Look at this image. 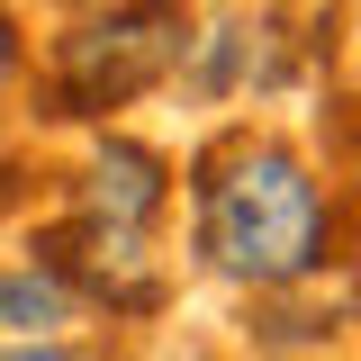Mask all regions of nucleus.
<instances>
[{"instance_id": "0eeeda50", "label": "nucleus", "mask_w": 361, "mask_h": 361, "mask_svg": "<svg viewBox=\"0 0 361 361\" xmlns=\"http://www.w3.org/2000/svg\"><path fill=\"white\" fill-rule=\"evenodd\" d=\"M18 63H27V45H18V18H9V0H0V109H9V90H18Z\"/></svg>"}, {"instance_id": "423d86ee", "label": "nucleus", "mask_w": 361, "mask_h": 361, "mask_svg": "<svg viewBox=\"0 0 361 361\" xmlns=\"http://www.w3.org/2000/svg\"><path fill=\"white\" fill-rule=\"evenodd\" d=\"M63 325H82V289L54 262L27 253V262L0 271V334H18V343H63Z\"/></svg>"}, {"instance_id": "9d476101", "label": "nucleus", "mask_w": 361, "mask_h": 361, "mask_svg": "<svg viewBox=\"0 0 361 361\" xmlns=\"http://www.w3.org/2000/svg\"><path fill=\"white\" fill-rule=\"evenodd\" d=\"M0 180H9V172H0ZM0 199H9V190H0Z\"/></svg>"}, {"instance_id": "9b49d317", "label": "nucleus", "mask_w": 361, "mask_h": 361, "mask_svg": "<svg viewBox=\"0 0 361 361\" xmlns=\"http://www.w3.org/2000/svg\"><path fill=\"white\" fill-rule=\"evenodd\" d=\"M353 307H361V298H353Z\"/></svg>"}, {"instance_id": "f03ea898", "label": "nucleus", "mask_w": 361, "mask_h": 361, "mask_svg": "<svg viewBox=\"0 0 361 361\" xmlns=\"http://www.w3.org/2000/svg\"><path fill=\"white\" fill-rule=\"evenodd\" d=\"M190 45H199V9L190 0H109V9H90L45 54V118H63V127L118 118L127 99L190 73Z\"/></svg>"}, {"instance_id": "20e7f679", "label": "nucleus", "mask_w": 361, "mask_h": 361, "mask_svg": "<svg viewBox=\"0 0 361 361\" xmlns=\"http://www.w3.org/2000/svg\"><path fill=\"white\" fill-rule=\"evenodd\" d=\"M190 82L208 90V99H271L280 82H298V45H289V18L280 9H226L199 27L190 45Z\"/></svg>"}, {"instance_id": "6e6552de", "label": "nucleus", "mask_w": 361, "mask_h": 361, "mask_svg": "<svg viewBox=\"0 0 361 361\" xmlns=\"http://www.w3.org/2000/svg\"><path fill=\"white\" fill-rule=\"evenodd\" d=\"M0 361H82V353H73V343H9Z\"/></svg>"}, {"instance_id": "f257e3e1", "label": "nucleus", "mask_w": 361, "mask_h": 361, "mask_svg": "<svg viewBox=\"0 0 361 361\" xmlns=\"http://www.w3.org/2000/svg\"><path fill=\"white\" fill-rule=\"evenodd\" d=\"M190 253L226 289H316L325 271H343V199L316 172L307 145L271 127H226L190 163Z\"/></svg>"}, {"instance_id": "1a4fd4ad", "label": "nucleus", "mask_w": 361, "mask_h": 361, "mask_svg": "<svg viewBox=\"0 0 361 361\" xmlns=\"http://www.w3.org/2000/svg\"><path fill=\"white\" fill-rule=\"evenodd\" d=\"M90 9H109V0H82V18H90Z\"/></svg>"}, {"instance_id": "7ed1b4c3", "label": "nucleus", "mask_w": 361, "mask_h": 361, "mask_svg": "<svg viewBox=\"0 0 361 361\" xmlns=\"http://www.w3.org/2000/svg\"><path fill=\"white\" fill-rule=\"evenodd\" d=\"M37 262H54L82 307H118V316H154L163 307V262H154V235L135 226H99V217H63L37 235Z\"/></svg>"}, {"instance_id": "39448f33", "label": "nucleus", "mask_w": 361, "mask_h": 361, "mask_svg": "<svg viewBox=\"0 0 361 361\" xmlns=\"http://www.w3.org/2000/svg\"><path fill=\"white\" fill-rule=\"evenodd\" d=\"M163 208H172V163H163L154 145H135V135H99L90 163H82V180H73V217L154 235Z\"/></svg>"}]
</instances>
